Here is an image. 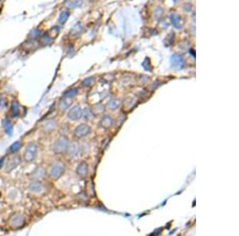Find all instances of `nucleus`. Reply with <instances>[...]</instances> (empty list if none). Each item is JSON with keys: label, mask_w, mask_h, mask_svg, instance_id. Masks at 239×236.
<instances>
[{"label": "nucleus", "mask_w": 239, "mask_h": 236, "mask_svg": "<svg viewBox=\"0 0 239 236\" xmlns=\"http://www.w3.org/2000/svg\"><path fill=\"white\" fill-rule=\"evenodd\" d=\"M38 42H39V45H41L42 46H49V45H50L53 42V38L50 37V34H48V33H45V34H42L38 38Z\"/></svg>", "instance_id": "11"}, {"label": "nucleus", "mask_w": 239, "mask_h": 236, "mask_svg": "<svg viewBox=\"0 0 239 236\" xmlns=\"http://www.w3.org/2000/svg\"><path fill=\"white\" fill-rule=\"evenodd\" d=\"M83 3V0H65L63 3L64 7L69 9H76L80 7Z\"/></svg>", "instance_id": "10"}, {"label": "nucleus", "mask_w": 239, "mask_h": 236, "mask_svg": "<svg viewBox=\"0 0 239 236\" xmlns=\"http://www.w3.org/2000/svg\"><path fill=\"white\" fill-rule=\"evenodd\" d=\"M82 116V110L79 107H74L70 109L68 113V117L72 120H78Z\"/></svg>", "instance_id": "8"}, {"label": "nucleus", "mask_w": 239, "mask_h": 236, "mask_svg": "<svg viewBox=\"0 0 239 236\" xmlns=\"http://www.w3.org/2000/svg\"><path fill=\"white\" fill-rule=\"evenodd\" d=\"M69 148V154L71 157H75L78 154L79 147L77 143H73L70 146H68Z\"/></svg>", "instance_id": "19"}, {"label": "nucleus", "mask_w": 239, "mask_h": 236, "mask_svg": "<svg viewBox=\"0 0 239 236\" xmlns=\"http://www.w3.org/2000/svg\"><path fill=\"white\" fill-rule=\"evenodd\" d=\"M56 125H57V122H55L54 120H50V121H49V122H46V123L44 124L43 127H44L45 131H53L55 127H56Z\"/></svg>", "instance_id": "22"}, {"label": "nucleus", "mask_w": 239, "mask_h": 236, "mask_svg": "<svg viewBox=\"0 0 239 236\" xmlns=\"http://www.w3.org/2000/svg\"><path fill=\"white\" fill-rule=\"evenodd\" d=\"M59 31L60 29L58 26H53V28H51V29L49 30L48 34H50V36L53 39H54V38H56L57 37H58V34H59Z\"/></svg>", "instance_id": "25"}, {"label": "nucleus", "mask_w": 239, "mask_h": 236, "mask_svg": "<svg viewBox=\"0 0 239 236\" xmlns=\"http://www.w3.org/2000/svg\"><path fill=\"white\" fill-rule=\"evenodd\" d=\"M64 172V165L61 162H57L52 166L50 172V177L52 179H58L62 175Z\"/></svg>", "instance_id": "3"}, {"label": "nucleus", "mask_w": 239, "mask_h": 236, "mask_svg": "<svg viewBox=\"0 0 239 236\" xmlns=\"http://www.w3.org/2000/svg\"><path fill=\"white\" fill-rule=\"evenodd\" d=\"M10 112L12 117H17L19 115V106L16 100H14L12 102L11 106H10Z\"/></svg>", "instance_id": "14"}, {"label": "nucleus", "mask_w": 239, "mask_h": 236, "mask_svg": "<svg viewBox=\"0 0 239 236\" xmlns=\"http://www.w3.org/2000/svg\"><path fill=\"white\" fill-rule=\"evenodd\" d=\"M69 146V142L66 137L62 136L56 140L53 146V150L55 153H62Z\"/></svg>", "instance_id": "1"}, {"label": "nucleus", "mask_w": 239, "mask_h": 236, "mask_svg": "<svg viewBox=\"0 0 239 236\" xmlns=\"http://www.w3.org/2000/svg\"><path fill=\"white\" fill-rule=\"evenodd\" d=\"M42 34V30L39 29H34L29 34V38L31 39H38L40 36Z\"/></svg>", "instance_id": "23"}, {"label": "nucleus", "mask_w": 239, "mask_h": 236, "mask_svg": "<svg viewBox=\"0 0 239 236\" xmlns=\"http://www.w3.org/2000/svg\"><path fill=\"white\" fill-rule=\"evenodd\" d=\"M69 105H70V103H67V101L62 100L60 102L59 107H60V108L62 109V110H65V109L68 108V107H69Z\"/></svg>", "instance_id": "30"}, {"label": "nucleus", "mask_w": 239, "mask_h": 236, "mask_svg": "<svg viewBox=\"0 0 239 236\" xmlns=\"http://www.w3.org/2000/svg\"><path fill=\"white\" fill-rule=\"evenodd\" d=\"M77 94H78V90H77V88H71L65 92V94H64V97L67 99L72 98V97L77 95Z\"/></svg>", "instance_id": "24"}, {"label": "nucleus", "mask_w": 239, "mask_h": 236, "mask_svg": "<svg viewBox=\"0 0 239 236\" xmlns=\"http://www.w3.org/2000/svg\"><path fill=\"white\" fill-rule=\"evenodd\" d=\"M30 189L31 191L34 192H40L41 191L43 190V186L41 183L38 182H34L30 185Z\"/></svg>", "instance_id": "21"}, {"label": "nucleus", "mask_w": 239, "mask_h": 236, "mask_svg": "<svg viewBox=\"0 0 239 236\" xmlns=\"http://www.w3.org/2000/svg\"><path fill=\"white\" fill-rule=\"evenodd\" d=\"M170 19H171V23H172L175 28L180 29V27H181V26H180V19H180V17L177 14H171V16H170Z\"/></svg>", "instance_id": "16"}, {"label": "nucleus", "mask_w": 239, "mask_h": 236, "mask_svg": "<svg viewBox=\"0 0 239 236\" xmlns=\"http://www.w3.org/2000/svg\"><path fill=\"white\" fill-rule=\"evenodd\" d=\"M39 42L37 39H31L29 38L25 42L22 43V47L26 51H34L39 46Z\"/></svg>", "instance_id": "6"}, {"label": "nucleus", "mask_w": 239, "mask_h": 236, "mask_svg": "<svg viewBox=\"0 0 239 236\" xmlns=\"http://www.w3.org/2000/svg\"><path fill=\"white\" fill-rule=\"evenodd\" d=\"M90 132V127L87 125H85V124H81L80 126H77L75 129V135L77 136V138H82V137H85V136L87 135Z\"/></svg>", "instance_id": "7"}, {"label": "nucleus", "mask_w": 239, "mask_h": 236, "mask_svg": "<svg viewBox=\"0 0 239 236\" xmlns=\"http://www.w3.org/2000/svg\"><path fill=\"white\" fill-rule=\"evenodd\" d=\"M38 152V147L34 143H29L24 152V159L27 162H31L35 159Z\"/></svg>", "instance_id": "2"}, {"label": "nucleus", "mask_w": 239, "mask_h": 236, "mask_svg": "<svg viewBox=\"0 0 239 236\" xmlns=\"http://www.w3.org/2000/svg\"><path fill=\"white\" fill-rule=\"evenodd\" d=\"M20 163V158L19 156H15L14 158H10V160H9L7 164V167H6V171L7 172H10L12 170L15 169L16 167L19 165V164Z\"/></svg>", "instance_id": "9"}, {"label": "nucleus", "mask_w": 239, "mask_h": 236, "mask_svg": "<svg viewBox=\"0 0 239 236\" xmlns=\"http://www.w3.org/2000/svg\"><path fill=\"white\" fill-rule=\"evenodd\" d=\"M20 147H21L20 142H15L13 143V144L10 146L9 150H10V152H11V153H15L16 151H18V150L20 149Z\"/></svg>", "instance_id": "27"}, {"label": "nucleus", "mask_w": 239, "mask_h": 236, "mask_svg": "<svg viewBox=\"0 0 239 236\" xmlns=\"http://www.w3.org/2000/svg\"><path fill=\"white\" fill-rule=\"evenodd\" d=\"M25 218L21 214H15L12 216L10 219V223L12 228H19L24 225Z\"/></svg>", "instance_id": "4"}, {"label": "nucleus", "mask_w": 239, "mask_h": 236, "mask_svg": "<svg viewBox=\"0 0 239 236\" xmlns=\"http://www.w3.org/2000/svg\"><path fill=\"white\" fill-rule=\"evenodd\" d=\"M93 77H89V78H86V80L82 81V85L85 87H89L93 83Z\"/></svg>", "instance_id": "29"}, {"label": "nucleus", "mask_w": 239, "mask_h": 236, "mask_svg": "<svg viewBox=\"0 0 239 236\" xmlns=\"http://www.w3.org/2000/svg\"><path fill=\"white\" fill-rule=\"evenodd\" d=\"M113 120L110 116L106 115L101 119V126H102L103 128H109L110 126L113 125Z\"/></svg>", "instance_id": "15"}, {"label": "nucleus", "mask_w": 239, "mask_h": 236, "mask_svg": "<svg viewBox=\"0 0 239 236\" xmlns=\"http://www.w3.org/2000/svg\"><path fill=\"white\" fill-rule=\"evenodd\" d=\"M3 126L4 130H5L6 133L9 135H11L12 132H13V127H12L11 123L10 122V121L7 119H5L3 121Z\"/></svg>", "instance_id": "20"}, {"label": "nucleus", "mask_w": 239, "mask_h": 236, "mask_svg": "<svg viewBox=\"0 0 239 236\" xmlns=\"http://www.w3.org/2000/svg\"><path fill=\"white\" fill-rule=\"evenodd\" d=\"M171 64L173 68L176 69H182L184 66V60L179 54H173L171 57Z\"/></svg>", "instance_id": "5"}, {"label": "nucleus", "mask_w": 239, "mask_h": 236, "mask_svg": "<svg viewBox=\"0 0 239 236\" xmlns=\"http://www.w3.org/2000/svg\"><path fill=\"white\" fill-rule=\"evenodd\" d=\"M192 9V5L191 3H186L184 5V10L186 11H190Z\"/></svg>", "instance_id": "31"}, {"label": "nucleus", "mask_w": 239, "mask_h": 236, "mask_svg": "<svg viewBox=\"0 0 239 236\" xmlns=\"http://www.w3.org/2000/svg\"><path fill=\"white\" fill-rule=\"evenodd\" d=\"M4 159H5V158H3L2 159H0V168H1V167H2V165H3Z\"/></svg>", "instance_id": "32"}, {"label": "nucleus", "mask_w": 239, "mask_h": 236, "mask_svg": "<svg viewBox=\"0 0 239 236\" xmlns=\"http://www.w3.org/2000/svg\"><path fill=\"white\" fill-rule=\"evenodd\" d=\"M77 175L80 176L81 177H85L88 173V165L86 162H81L79 164V165L77 168Z\"/></svg>", "instance_id": "12"}, {"label": "nucleus", "mask_w": 239, "mask_h": 236, "mask_svg": "<svg viewBox=\"0 0 239 236\" xmlns=\"http://www.w3.org/2000/svg\"><path fill=\"white\" fill-rule=\"evenodd\" d=\"M173 1H174V2H175H175H176V0H173Z\"/></svg>", "instance_id": "33"}, {"label": "nucleus", "mask_w": 239, "mask_h": 236, "mask_svg": "<svg viewBox=\"0 0 239 236\" xmlns=\"http://www.w3.org/2000/svg\"><path fill=\"white\" fill-rule=\"evenodd\" d=\"M69 15L70 14L68 10H63V11L61 12L59 18H58V22H59V24H61V25L65 24L69 19Z\"/></svg>", "instance_id": "18"}, {"label": "nucleus", "mask_w": 239, "mask_h": 236, "mask_svg": "<svg viewBox=\"0 0 239 236\" xmlns=\"http://www.w3.org/2000/svg\"><path fill=\"white\" fill-rule=\"evenodd\" d=\"M119 105H120V102L119 100H116V99H112L108 104V106L111 109H113V110L117 108Z\"/></svg>", "instance_id": "28"}, {"label": "nucleus", "mask_w": 239, "mask_h": 236, "mask_svg": "<svg viewBox=\"0 0 239 236\" xmlns=\"http://www.w3.org/2000/svg\"><path fill=\"white\" fill-rule=\"evenodd\" d=\"M142 66H143V68H144L146 71L151 72L152 69V65H151L150 61H149V59L147 57H146L145 60L143 61V62L142 63Z\"/></svg>", "instance_id": "26"}, {"label": "nucleus", "mask_w": 239, "mask_h": 236, "mask_svg": "<svg viewBox=\"0 0 239 236\" xmlns=\"http://www.w3.org/2000/svg\"><path fill=\"white\" fill-rule=\"evenodd\" d=\"M89 1H92V0H89Z\"/></svg>", "instance_id": "34"}, {"label": "nucleus", "mask_w": 239, "mask_h": 236, "mask_svg": "<svg viewBox=\"0 0 239 236\" xmlns=\"http://www.w3.org/2000/svg\"><path fill=\"white\" fill-rule=\"evenodd\" d=\"M83 30V26H81V24L80 22H77V24H75L74 26V27L70 30V35L72 36H76L80 34L81 33Z\"/></svg>", "instance_id": "17"}, {"label": "nucleus", "mask_w": 239, "mask_h": 236, "mask_svg": "<svg viewBox=\"0 0 239 236\" xmlns=\"http://www.w3.org/2000/svg\"><path fill=\"white\" fill-rule=\"evenodd\" d=\"M32 178L34 180H39L42 179L45 176V169L42 167H38L32 173Z\"/></svg>", "instance_id": "13"}]
</instances>
